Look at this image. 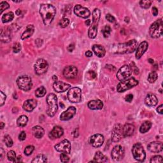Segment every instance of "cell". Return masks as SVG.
<instances>
[{"mask_svg":"<svg viewBox=\"0 0 163 163\" xmlns=\"http://www.w3.org/2000/svg\"><path fill=\"white\" fill-rule=\"evenodd\" d=\"M43 22L45 26H50L54 20L56 14V9L54 6L50 4H42L40 8Z\"/></svg>","mask_w":163,"mask_h":163,"instance_id":"1","label":"cell"},{"mask_svg":"<svg viewBox=\"0 0 163 163\" xmlns=\"http://www.w3.org/2000/svg\"><path fill=\"white\" fill-rule=\"evenodd\" d=\"M101 12L98 8H95L92 12V23L88 31V36L90 38H95L98 33V26L100 19Z\"/></svg>","mask_w":163,"mask_h":163,"instance_id":"2","label":"cell"},{"mask_svg":"<svg viewBox=\"0 0 163 163\" xmlns=\"http://www.w3.org/2000/svg\"><path fill=\"white\" fill-rule=\"evenodd\" d=\"M46 103L48 105V108L46 110V114L49 117H54L58 111V98L55 94H49L46 98Z\"/></svg>","mask_w":163,"mask_h":163,"instance_id":"3","label":"cell"},{"mask_svg":"<svg viewBox=\"0 0 163 163\" xmlns=\"http://www.w3.org/2000/svg\"><path fill=\"white\" fill-rule=\"evenodd\" d=\"M138 43L136 40H131L128 42L124 44H120L117 46V54H130L133 52L136 47H137Z\"/></svg>","mask_w":163,"mask_h":163,"instance_id":"4","label":"cell"},{"mask_svg":"<svg viewBox=\"0 0 163 163\" xmlns=\"http://www.w3.org/2000/svg\"><path fill=\"white\" fill-rule=\"evenodd\" d=\"M162 26L163 23L161 19L155 21L151 24L149 29V33L152 38H157L162 35Z\"/></svg>","mask_w":163,"mask_h":163,"instance_id":"5","label":"cell"},{"mask_svg":"<svg viewBox=\"0 0 163 163\" xmlns=\"http://www.w3.org/2000/svg\"><path fill=\"white\" fill-rule=\"evenodd\" d=\"M138 84V81L135 78H130L119 83L117 87V91L119 92H123L126 91L135 87Z\"/></svg>","mask_w":163,"mask_h":163,"instance_id":"6","label":"cell"},{"mask_svg":"<svg viewBox=\"0 0 163 163\" xmlns=\"http://www.w3.org/2000/svg\"><path fill=\"white\" fill-rule=\"evenodd\" d=\"M132 154L135 160L143 162L146 158V153L141 144L138 143L133 145L132 148Z\"/></svg>","mask_w":163,"mask_h":163,"instance_id":"7","label":"cell"},{"mask_svg":"<svg viewBox=\"0 0 163 163\" xmlns=\"http://www.w3.org/2000/svg\"><path fill=\"white\" fill-rule=\"evenodd\" d=\"M17 84L19 89L24 91H29L33 86L32 80L28 75H23L19 77L17 80Z\"/></svg>","mask_w":163,"mask_h":163,"instance_id":"8","label":"cell"},{"mask_svg":"<svg viewBox=\"0 0 163 163\" xmlns=\"http://www.w3.org/2000/svg\"><path fill=\"white\" fill-rule=\"evenodd\" d=\"M68 98L71 103H80L82 100V91L78 87H73L68 92Z\"/></svg>","mask_w":163,"mask_h":163,"instance_id":"9","label":"cell"},{"mask_svg":"<svg viewBox=\"0 0 163 163\" xmlns=\"http://www.w3.org/2000/svg\"><path fill=\"white\" fill-rule=\"evenodd\" d=\"M49 68L47 61L44 59H39L35 65V73L38 75H40L46 72Z\"/></svg>","mask_w":163,"mask_h":163,"instance_id":"10","label":"cell"},{"mask_svg":"<svg viewBox=\"0 0 163 163\" xmlns=\"http://www.w3.org/2000/svg\"><path fill=\"white\" fill-rule=\"evenodd\" d=\"M132 74V71L130 66L128 65H124L119 69L117 74V77L119 80L124 81L129 78Z\"/></svg>","mask_w":163,"mask_h":163,"instance_id":"11","label":"cell"},{"mask_svg":"<svg viewBox=\"0 0 163 163\" xmlns=\"http://www.w3.org/2000/svg\"><path fill=\"white\" fill-rule=\"evenodd\" d=\"M125 155L124 149L122 146L117 145L115 146L112 151V157L115 161H119L124 158Z\"/></svg>","mask_w":163,"mask_h":163,"instance_id":"12","label":"cell"},{"mask_svg":"<svg viewBox=\"0 0 163 163\" xmlns=\"http://www.w3.org/2000/svg\"><path fill=\"white\" fill-rule=\"evenodd\" d=\"M71 144L68 139H64L58 144L55 145V149L58 152H65L66 154H70L71 152Z\"/></svg>","mask_w":163,"mask_h":163,"instance_id":"13","label":"cell"},{"mask_svg":"<svg viewBox=\"0 0 163 163\" xmlns=\"http://www.w3.org/2000/svg\"><path fill=\"white\" fill-rule=\"evenodd\" d=\"M89 143L93 147H100L104 143V136L101 134H96L92 135L89 139Z\"/></svg>","mask_w":163,"mask_h":163,"instance_id":"14","label":"cell"},{"mask_svg":"<svg viewBox=\"0 0 163 163\" xmlns=\"http://www.w3.org/2000/svg\"><path fill=\"white\" fill-rule=\"evenodd\" d=\"M74 13L79 17L83 19L88 18L90 16V14H91V12L89 10V9L82 6L80 5H77L75 6Z\"/></svg>","mask_w":163,"mask_h":163,"instance_id":"15","label":"cell"},{"mask_svg":"<svg viewBox=\"0 0 163 163\" xmlns=\"http://www.w3.org/2000/svg\"><path fill=\"white\" fill-rule=\"evenodd\" d=\"M78 74V69L75 66H68L63 70V75L65 78L73 79L75 78Z\"/></svg>","mask_w":163,"mask_h":163,"instance_id":"16","label":"cell"},{"mask_svg":"<svg viewBox=\"0 0 163 163\" xmlns=\"http://www.w3.org/2000/svg\"><path fill=\"white\" fill-rule=\"evenodd\" d=\"M123 137L122 126L121 124H116L112 133V139L114 142H118Z\"/></svg>","mask_w":163,"mask_h":163,"instance_id":"17","label":"cell"},{"mask_svg":"<svg viewBox=\"0 0 163 163\" xmlns=\"http://www.w3.org/2000/svg\"><path fill=\"white\" fill-rule=\"evenodd\" d=\"M76 110L74 106H70L66 111L63 112L60 115V120L62 121H69L74 117L76 114Z\"/></svg>","mask_w":163,"mask_h":163,"instance_id":"18","label":"cell"},{"mask_svg":"<svg viewBox=\"0 0 163 163\" xmlns=\"http://www.w3.org/2000/svg\"><path fill=\"white\" fill-rule=\"evenodd\" d=\"M53 87H54L55 91L60 93L67 91L71 87V85L62 81H57L55 82L54 85H53Z\"/></svg>","mask_w":163,"mask_h":163,"instance_id":"19","label":"cell"},{"mask_svg":"<svg viewBox=\"0 0 163 163\" xmlns=\"http://www.w3.org/2000/svg\"><path fill=\"white\" fill-rule=\"evenodd\" d=\"M148 47V44L147 42H143L137 47L136 52V58L137 59H139L142 55L145 54V52L147 51Z\"/></svg>","mask_w":163,"mask_h":163,"instance_id":"20","label":"cell"},{"mask_svg":"<svg viewBox=\"0 0 163 163\" xmlns=\"http://www.w3.org/2000/svg\"><path fill=\"white\" fill-rule=\"evenodd\" d=\"M37 106V101L35 99H28L23 104V109L28 112H31Z\"/></svg>","mask_w":163,"mask_h":163,"instance_id":"21","label":"cell"},{"mask_svg":"<svg viewBox=\"0 0 163 163\" xmlns=\"http://www.w3.org/2000/svg\"><path fill=\"white\" fill-rule=\"evenodd\" d=\"M148 149L153 153H159L162 151V144L161 142H151L148 145Z\"/></svg>","mask_w":163,"mask_h":163,"instance_id":"22","label":"cell"},{"mask_svg":"<svg viewBox=\"0 0 163 163\" xmlns=\"http://www.w3.org/2000/svg\"><path fill=\"white\" fill-rule=\"evenodd\" d=\"M135 130V126L131 124H126L122 127L123 137H129L133 135Z\"/></svg>","mask_w":163,"mask_h":163,"instance_id":"23","label":"cell"},{"mask_svg":"<svg viewBox=\"0 0 163 163\" xmlns=\"http://www.w3.org/2000/svg\"><path fill=\"white\" fill-rule=\"evenodd\" d=\"M64 134V130L60 126H55L52 130L49 133V136L51 138H59Z\"/></svg>","mask_w":163,"mask_h":163,"instance_id":"24","label":"cell"},{"mask_svg":"<svg viewBox=\"0 0 163 163\" xmlns=\"http://www.w3.org/2000/svg\"><path fill=\"white\" fill-rule=\"evenodd\" d=\"M145 103L148 106H155L158 103V99L155 95L148 94L145 98Z\"/></svg>","mask_w":163,"mask_h":163,"instance_id":"25","label":"cell"},{"mask_svg":"<svg viewBox=\"0 0 163 163\" xmlns=\"http://www.w3.org/2000/svg\"><path fill=\"white\" fill-rule=\"evenodd\" d=\"M88 107L89 109L92 110H101L103 107V102L97 99V100H92L88 103Z\"/></svg>","mask_w":163,"mask_h":163,"instance_id":"26","label":"cell"},{"mask_svg":"<svg viewBox=\"0 0 163 163\" xmlns=\"http://www.w3.org/2000/svg\"><path fill=\"white\" fill-rule=\"evenodd\" d=\"M92 49L94 51V54L99 58L104 57L105 55V49L103 46L100 45H94L92 46Z\"/></svg>","mask_w":163,"mask_h":163,"instance_id":"27","label":"cell"},{"mask_svg":"<svg viewBox=\"0 0 163 163\" xmlns=\"http://www.w3.org/2000/svg\"><path fill=\"white\" fill-rule=\"evenodd\" d=\"M35 31V27L33 25H28L26 29L24 31V32L22 33V35L21 36V39L22 40H26L33 35V33Z\"/></svg>","mask_w":163,"mask_h":163,"instance_id":"28","label":"cell"},{"mask_svg":"<svg viewBox=\"0 0 163 163\" xmlns=\"http://www.w3.org/2000/svg\"><path fill=\"white\" fill-rule=\"evenodd\" d=\"M33 134L36 138H41L44 135L45 131L42 127L39 126H36L33 128Z\"/></svg>","mask_w":163,"mask_h":163,"instance_id":"29","label":"cell"},{"mask_svg":"<svg viewBox=\"0 0 163 163\" xmlns=\"http://www.w3.org/2000/svg\"><path fill=\"white\" fill-rule=\"evenodd\" d=\"M107 161H108V159L105 155L103 154L101 152H97L94 155V161L91 162H107Z\"/></svg>","mask_w":163,"mask_h":163,"instance_id":"30","label":"cell"},{"mask_svg":"<svg viewBox=\"0 0 163 163\" xmlns=\"http://www.w3.org/2000/svg\"><path fill=\"white\" fill-rule=\"evenodd\" d=\"M28 122V118L27 116L26 115H21L18 118L17 121V124L19 127H25L27 125Z\"/></svg>","mask_w":163,"mask_h":163,"instance_id":"31","label":"cell"},{"mask_svg":"<svg viewBox=\"0 0 163 163\" xmlns=\"http://www.w3.org/2000/svg\"><path fill=\"white\" fill-rule=\"evenodd\" d=\"M152 127V123L150 121H146L144 122L139 128V131L141 133H145L151 129Z\"/></svg>","mask_w":163,"mask_h":163,"instance_id":"32","label":"cell"},{"mask_svg":"<svg viewBox=\"0 0 163 163\" xmlns=\"http://www.w3.org/2000/svg\"><path fill=\"white\" fill-rule=\"evenodd\" d=\"M14 18V14L12 12H10L6 13V14H4L2 16L1 21L3 23H7L12 21Z\"/></svg>","mask_w":163,"mask_h":163,"instance_id":"33","label":"cell"},{"mask_svg":"<svg viewBox=\"0 0 163 163\" xmlns=\"http://www.w3.org/2000/svg\"><path fill=\"white\" fill-rule=\"evenodd\" d=\"M46 161H47V159H46L45 155L44 154H39L35 158H34L31 162L33 163H43L46 162Z\"/></svg>","mask_w":163,"mask_h":163,"instance_id":"34","label":"cell"},{"mask_svg":"<svg viewBox=\"0 0 163 163\" xmlns=\"http://www.w3.org/2000/svg\"><path fill=\"white\" fill-rule=\"evenodd\" d=\"M46 90L44 86H42V87H40L37 89L35 91V95L36 97L38 98H42L44 97V96L46 94Z\"/></svg>","mask_w":163,"mask_h":163,"instance_id":"35","label":"cell"},{"mask_svg":"<svg viewBox=\"0 0 163 163\" xmlns=\"http://www.w3.org/2000/svg\"><path fill=\"white\" fill-rule=\"evenodd\" d=\"M158 78V76L157 73L155 71H152L151 74H149L148 76V81L151 83V84H152V83H154L157 79Z\"/></svg>","mask_w":163,"mask_h":163,"instance_id":"36","label":"cell"},{"mask_svg":"<svg viewBox=\"0 0 163 163\" xmlns=\"http://www.w3.org/2000/svg\"><path fill=\"white\" fill-rule=\"evenodd\" d=\"M152 4V1L150 0H142L139 1V5L143 8H148Z\"/></svg>","mask_w":163,"mask_h":163,"instance_id":"37","label":"cell"},{"mask_svg":"<svg viewBox=\"0 0 163 163\" xmlns=\"http://www.w3.org/2000/svg\"><path fill=\"white\" fill-rule=\"evenodd\" d=\"M69 20L67 18L62 19L59 22V25L60 26V27L62 28H66L69 25Z\"/></svg>","mask_w":163,"mask_h":163,"instance_id":"38","label":"cell"},{"mask_svg":"<svg viewBox=\"0 0 163 163\" xmlns=\"http://www.w3.org/2000/svg\"><path fill=\"white\" fill-rule=\"evenodd\" d=\"M7 157L10 161H12L13 162H15L16 159V154L14 151H10L8 152Z\"/></svg>","mask_w":163,"mask_h":163,"instance_id":"39","label":"cell"},{"mask_svg":"<svg viewBox=\"0 0 163 163\" xmlns=\"http://www.w3.org/2000/svg\"><path fill=\"white\" fill-rule=\"evenodd\" d=\"M4 141L6 145L8 147H12L13 144H14V142H13V140L12 138L9 135H6L4 138Z\"/></svg>","mask_w":163,"mask_h":163,"instance_id":"40","label":"cell"},{"mask_svg":"<svg viewBox=\"0 0 163 163\" xmlns=\"http://www.w3.org/2000/svg\"><path fill=\"white\" fill-rule=\"evenodd\" d=\"M111 31H112L111 28L109 26H106L103 28V34L104 37L108 38L110 35Z\"/></svg>","mask_w":163,"mask_h":163,"instance_id":"41","label":"cell"},{"mask_svg":"<svg viewBox=\"0 0 163 163\" xmlns=\"http://www.w3.org/2000/svg\"><path fill=\"white\" fill-rule=\"evenodd\" d=\"M10 7V5L7 2L1 1L0 3V14H2L3 12L5 10L8 9Z\"/></svg>","mask_w":163,"mask_h":163,"instance_id":"42","label":"cell"},{"mask_svg":"<svg viewBox=\"0 0 163 163\" xmlns=\"http://www.w3.org/2000/svg\"><path fill=\"white\" fill-rule=\"evenodd\" d=\"M34 150H35V147H34V146H33V145H28L27 146V147H26L25 150H24V154L26 155H31L33 152L34 151Z\"/></svg>","mask_w":163,"mask_h":163,"instance_id":"43","label":"cell"},{"mask_svg":"<svg viewBox=\"0 0 163 163\" xmlns=\"http://www.w3.org/2000/svg\"><path fill=\"white\" fill-rule=\"evenodd\" d=\"M60 160L62 162H68L69 160L68 154L65 152H62L61 154L60 155Z\"/></svg>","mask_w":163,"mask_h":163,"instance_id":"44","label":"cell"},{"mask_svg":"<svg viewBox=\"0 0 163 163\" xmlns=\"http://www.w3.org/2000/svg\"><path fill=\"white\" fill-rule=\"evenodd\" d=\"M151 163L152 162H162V157L161 155H155L154 157L151 158Z\"/></svg>","mask_w":163,"mask_h":163,"instance_id":"45","label":"cell"},{"mask_svg":"<svg viewBox=\"0 0 163 163\" xmlns=\"http://www.w3.org/2000/svg\"><path fill=\"white\" fill-rule=\"evenodd\" d=\"M21 49V45L19 43H15V44H14L12 47V50L13 52L14 53H18Z\"/></svg>","mask_w":163,"mask_h":163,"instance_id":"46","label":"cell"},{"mask_svg":"<svg viewBox=\"0 0 163 163\" xmlns=\"http://www.w3.org/2000/svg\"><path fill=\"white\" fill-rule=\"evenodd\" d=\"M87 76L89 79L92 80V79H94L96 78V76H97V74H96V73L94 71H89L87 74Z\"/></svg>","mask_w":163,"mask_h":163,"instance_id":"47","label":"cell"},{"mask_svg":"<svg viewBox=\"0 0 163 163\" xmlns=\"http://www.w3.org/2000/svg\"><path fill=\"white\" fill-rule=\"evenodd\" d=\"M6 99V96L2 91L0 92V106H2L4 105Z\"/></svg>","mask_w":163,"mask_h":163,"instance_id":"48","label":"cell"},{"mask_svg":"<svg viewBox=\"0 0 163 163\" xmlns=\"http://www.w3.org/2000/svg\"><path fill=\"white\" fill-rule=\"evenodd\" d=\"M106 19H107L110 22H114L115 21V19L114 16H112L110 14H107L106 15Z\"/></svg>","mask_w":163,"mask_h":163,"instance_id":"49","label":"cell"},{"mask_svg":"<svg viewBox=\"0 0 163 163\" xmlns=\"http://www.w3.org/2000/svg\"><path fill=\"white\" fill-rule=\"evenodd\" d=\"M26 132H25L24 131H22V132H21V134H20L19 136V140L24 141V139H26Z\"/></svg>","mask_w":163,"mask_h":163,"instance_id":"50","label":"cell"},{"mask_svg":"<svg viewBox=\"0 0 163 163\" xmlns=\"http://www.w3.org/2000/svg\"><path fill=\"white\" fill-rule=\"evenodd\" d=\"M132 64L133 65V66H131V67H130L131 69H131V71L132 70V71H133L135 74H139V70H138V68L136 67V66H135L134 62H132Z\"/></svg>","mask_w":163,"mask_h":163,"instance_id":"51","label":"cell"},{"mask_svg":"<svg viewBox=\"0 0 163 163\" xmlns=\"http://www.w3.org/2000/svg\"><path fill=\"white\" fill-rule=\"evenodd\" d=\"M132 99H133V95L132 94H128L126 96V98H125V100L126 101H127V102H129V103H130L132 101Z\"/></svg>","mask_w":163,"mask_h":163,"instance_id":"52","label":"cell"},{"mask_svg":"<svg viewBox=\"0 0 163 163\" xmlns=\"http://www.w3.org/2000/svg\"><path fill=\"white\" fill-rule=\"evenodd\" d=\"M162 108H163V105H161L160 106H159L157 108V112L159 113V114H160L161 115L163 114Z\"/></svg>","mask_w":163,"mask_h":163,"instance_id":"53","label":"cell"},{"mask_svg":"<svg viewBox=\"0 0 163 163\" xmlns=\"http://www.w3.org/2000/svg\"><path fill=\"white\" fill-rule=\"evenodd\" d=\"M152 14L154 16H157L158 14V10L156 7L152 8Z\"/></svg>","mask_w":163,"mask_h":163,"instance_id":"54","label":"cell"},{"mask_svg":"<svg viewBox=\"0 0 163 163\" xmlns=\"http://www.w3.org/2000/svg\"><path fill=\"white\" fill-rule=\"evenodd\" d=\"M75 49V46L74 44H70L68 46V50L69 52H72Z\"/></svg>","mask_w":163,"mask_h":163,"instance_id":"55","label":"cell"},{"mask_svg":"<svg viewBox=\"0 0 163 163\" xmlns=\"http://www.w3.org/2000/svg\"><path fill=\"white\" fill-rule=\"evenodd\" d=\"M85 55L87 56V57H91V56H92V52L91 51H88L85 52Z\"/></svg>","mask_w":163,"mask_h":163,"instance_id":"56","label":"cell"},{"mask_svg":"<svg viewBox=\"0 0 163 163\" xmlns=\"http://www.w3.org/2000/svg\"><path fill=\"white\" fill-rule=\"evenodd\" d=\"M21 161H22V157H21V156H19L18 157L16 158L15 162H21Z\"/></svg>","mask_w":163,"mask_h":163,"instance_id":"57","label":"cell"},{"mask_svg":"<svg viewBox=\"0 0 163 163\" xmlns=\"http://www.w3.org/2000/svg\"><path fill=\"white\" fill-rule=\"evenodd\" d=\"M15 14L17 15H20L21 14V10L20 9H17L16 10V12H15Z\"/></svg>","mask_w":163,"mask_h":163,"instance_id":"58","label":"cell"},{"mask_svg":"<svg viewBox=\"0 0 163 163\" xmlns=\"http://www.w3.org/2000/svg\"><path fill=\"white\" fill-rule=\"evenodd\" d=\"M85 24L87 25V26H90V25H91V20H89V19L87 20V21L85 22Z\"/></svg>","mask_w":163,"mask_h":163,"instance_id":"59","label":"cell"},{"mask_svg":"<svg viewBox=\"0 0 163 163\" xmlns=\"http://www.w3.org/2000/svg\"><path fill=\"white\" fill-rule=\"evenodd\" d=\"M52 79H53V80H54V82H57V80H58L57 76H55V75L53 76H52Z\"/></svg>","mask_w":163,"mask_h":163,"instance_id":"60","label":"cell"},{"mask_svg":"<svg viewBox=\"0 0 163 163\" xmlns=\"http://www.w3.org/2000/svg\"><path fill=\"white\" fill-rule=\"evenodd\" d=\"M4 126H5V124L3 122H1V129H3V128H4Z\"/></svg>","mask_w":163,"mask_h":163,"instance_id":"61","label":"cell"},{"mask_svg":"<svg viewBox=\"0 0 163 163\" xmlns=\"http://www.w3.org/2000/svg\"><path fill=\"white\" fill-rule=\"evenodd\" d=\"M148 62L150 63H151V64H152V63H154V60H153L152 59H148Z\"/></svg>","mask_w":163,"mask_h":163,"instance_id":"62","label":"cell"},{"mask_svg":"<svg viewBox=\"0 0 163 163\" xmlns=\"http://www.w3.org/2000/svg\"><path fill=\"white\" fill-rule=\"evenodd\" d=\"M60 105H61V106H62V108H65V106H64V105H63V104L62 103H60Z\"/></svg>","mask_w":163,"mask_h":163,"instance_id":"63","label":"cell"}]
</instances>
